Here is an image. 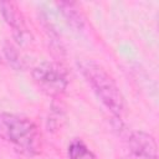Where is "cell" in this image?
<instances>
[{
    "label": "cell",
    "instance_id": "obj_1",
    "mask_svg": "<svg viewBox=\"0 0 159 159\" xmlns=\"http://www.w3.org/2000/svg\"><path fill=\"white\" fill-rule=\"evenodd\" d=\"M0 138L27 155L39 153L41 148V135L36 125L12 113L0 112Z\"/></svg>",
    "mask_w": 159,
    "mask_h": 159
},
{
    "label": "cell",
    "instance_id": "obj_2",
    "mask_svg": "<svg viewBox=\"0 0 159 159\" xmlns=\"http://www.w3.org/2000/svg\"><path fill=\"white\" fill-rule=\"evenodd\" d=\"M78 68L103 106L119 117L124 111V98L114 80L103 67L89 60L81 61Z\"/></svg>",
    "mask_w": 159,
    "mask_h": 159
},
{
    "label": "cell",
    "instance_id": "obj_3",
    "mask_svg": "<svg viewBox=\"0 0 159 159\" xmlns=\"http://www.w3.org/2000/svg\"><path fill=\"white\" fill-rule=\"evenodd\" d=\"M32 78L43 92L51 96L62 93L68 84L65 71L51 62H42L36 66L32 71Z\"/></svg>",
    "mask_w": 159,
    "mask_h": 159
},
{
    "label": "cell",
    "instance_id": "obj_4",
    "mask_svg": "<svg viewBox=\"0 0 159 159\" xmlns=\"http://www.w3.org/2000/svg\"><path fill=\"white\" fill-rule=\"evenodd\" d=\"M130 150L142 159H157V144L152 135L144 132H135L129 138Z\"/></svg>",
    "mask_w": 159,
    "mask_h": 159
},
{
    "label": "cell",
    "instance_id": "obj_5",
    "mask_svg": "<svg viewBox=\"0 0 159 159\" xmlns=\"http://www.w3.org/2000/svg\"><path fill=\"white\" fill-rule=\"evenodd\" d=\"M1 12L6 20V22L14 29V32L16 34H20V36L25 32V27H24V24L22 21L20 20V16H19V12L16 11V7L10 4V2H4L1 4Z\"/></svg>",
    "mask_w": 159,
    "mask_h": 159
},
{
    "label": "cell",
    "instance_id": "obj_6",
    "mask_svg": "<svg viewBox=\"0 0 159 159\" xmlns=\"http://www.w3.org/2000/svg\"><path fill=\"white\" fill-rule=\"evenodd\" d=\"M68 157L70 159H93V155L88 147L82 140H73L68 145Z\"/></svg>",
    "mask_w": 159,
    "mask_h": 159
}]
</instances>
